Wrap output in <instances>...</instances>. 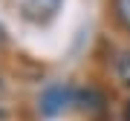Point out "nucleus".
<instances>
[{"mask_svg": "<svg viewBox=\"0 0 130 121\" xmlns=\"http://www.w3.org/2000/svg\"><path fill=\"white\" fill-rule=\"evenodd\" d=\"M116 78H119L124 87H130V49L121 52V55L116 58Z\"/></svg>", "mask_w": 130, "mask_h": 121, "instance_id": "3", "label": "nucleus"}, {"mask_svg": "<svg viewBox=\"0 0 130 121\" xmlns=\"http://www.w3.org/2000/svg\"><path fill=\"white\" fill-rule=\"evenodd\" d=\"M3 118H6V112H3V110H0V121H3Z\"/></svg>", "mask_w": 130, "mask_h": 121, "instance_id": "6", "label": "nucleus"}, {"mask_svg": "<svg viewBox=\"0 0 130 121\" xmlns=\"http://www.w3.org/2000/svg\"><path fill=\"white\" fill-rule=\"evenodd\" d=\"M113 14H116V20L130 32V0H113Z\"/></svg>", "mask_w": 130, "mask_h": 121, "instance_id": "4", "label": "nucleus"}, {"mask_svg": "<svg viewBox=\"0 0 130 121\" xmlns=\"http://www.w3.org/2000/svg\"><path fill=\"white\" fill-rule=\"evenodd\" d=\"M0 92H3V81H0Z\"/></svg>", "mask_w": 130, "mask_h": 121, "instance_id": "7", "label": "nucleus"}, {"mask_svg": "<svg viewBox=\"0 0 130 121\" xmlns=\"http://www.w3.org/2000/svg\"><path fill=\"white\" fill-rule=\"evenodd\" d=\"M72 101V89L70 87H49L46 92L41 95V112L43 115H58L70 107Z\"/></svg>", "mask_w": 130, "mask_h": 121, "instance_id": "1", "label": "nucleus"}, {"mask_svg": "<svg viewBox=\"0 0 130 121\" xmlns=\"http://www.w3.org/2000/svg\"><path fill=\"white\" fill-rule=\"evenodd\" d=\"M61 3L64 0H23V14L35 23H46L58 14Z\"/></svg>", "mask_w": 130, "mask_h": 121, "instance_id": "2", "label": "nucleus"}, {"mask_svg": "<svg viewBox=\"0 0 130 121\" xmlns=\"http://www.w3.org/2000/svg\"><path fill=\"white\" fill-rule=\"evenodd\" d=\"M121 121H130V101L124 104V112H121Z\"/></svg>", "mask_w": 130, "mask_h": 121, "instance_id": "5", "label": "nucleus"}]
</instances>
